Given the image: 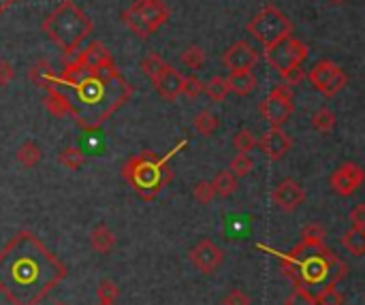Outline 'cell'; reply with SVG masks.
I'll return each mask as SVG.
<instances>
[{
  "label": "cell",
  "instance_id": "1",
  "mask_svg": "<svg viewBox=\"0 0 365 305\" xmlns=\"http://www.w3.org/2000/svg\"><path fill=\"white\" fill-rule=\"evenodd\" d=\"M66 274V265L32 231H19L0 250V295L11 305H38Z\"/></svg>",
  "mask_w": 365,
  "mask_h": 305
},
{
  "label": "cell",
  "instance_id": "2",
  "mask_svg": "<svg viewBox=\"0 0 365 305\" xmlns=\"http://www.w3.org/2000/svg\"><path fill=\"white\" fill-rule=\"evenodd\" d=\"M53 88L75 92L77 107L75 122L79 124L83 109L90 111V130H96L111 113H115L133 94V86L111 68H90L79 62H68L60 75L53 77Z\"/></svg>",
  "mask_w": 365,
  "mask_h": 305
},
{
  "label": "cell",
  "instance_id": "3",
  "mask_svg": "<svg viewBox=\"0 0 365 305\" xmlns=\"http://www.w3.org/2000/svg\"><path fill=\"white\" fill-rule=\"evenodd\" d=\"M280 269L295 286L317 293L325 286L338 284L349 274V265L325 244L319 248H304L297 244L280 259Z\"/></svg>",
  "mask_w": 365,
  "mask_h": 305
},
{
  "label": "cell",
  "instance_id": "4",
  "mask_svg": "<svg viewBox=\"0 0 365 305\" xmlns=\"http://www.w3.org/2000/svg\"><path fill=\"white\" fill-rule=\"evenodd\" d=\"M182 148H186V141H182L180 145H175L163 158L156 156L152 150H143V152L130 156L122 165V180H126L143 201H154L158 197V192L165 190L171 184L173 171L169 167V160Z\"/></svg>",
  "mask_w": 365,
  "mask_h": 305
},
{
  "label": "cell",
  "instance_id": "5",
  "mask_svg": "<svg viewBox=\"0 0 365 305\" xmlns=\"http://www.w3.org/2000/svg\"><path fill=\"white\" fill-rule=\"evenodd\" d=\"M43 32L56 43L64 56H75L81 43L94 32V21L88 13L75 4V0H62L41 24Z\"/></svg>",
  "mask_w": 365,
  "mask_h": 305
},
{
  "label": "cell",
  "instance_id": "6",
  "mask_svg": "<svg viewBox=\"0 0 365 305\" xmlns=\"http://www.w3.org/2000/svg\"><path fill=\"white\" fill-rule=\"evenodd\" d=\"M248 34L265 47L293 34V21L274 4L263 6L248 24Z\"/></svg>",
  "mask_w": 365,
  "mask_h": 305
},
{
  "label": "cell",
  "instance_id": "7",
  "mask_svg": "<svg viewBox=\"0 0 365 305\" xmlns=\"http://www.w3.org/2000/svg\"><path fill=\"white\" fill-rule=\"evenodd\" d=\"M265 53V60L272 68H276L278 73L282 71H289L293 66H302L308 56H310V49L304 41H299L297 36L289 34L284 38H280L278 43L269 45L263 49Z\"/></svg>",
  "mask_w": 365,
  "mask_h": 305
},
{
  "label": "cell",
  "instance_id": "8",
  "mask_svg": "<svg viewBox=\"0 0 365 305\" xmlns=\"http://www.w3.org/2000/svg\"><path fill=\"white\" fill-rule=\"evenodd\" d=\"M308 81L317 92H321L325 98H334L349 86L346 73L331 60H319L310 71H308Z\"/></svg>",
  "mask_w": 365,
  "mask_h": 305
},
{
  "label": "cell",
  "instance_id": "9",
  "mask_svg": "<svg viewBox=\"0 0 365 305\" xmlns=\"http://www.w3.org/2000/svg\"><path fill=\"white\" fill-rule=\"evenodd\" d=\"M293 92L291 86H274L272 92L263 98V103L259 105L261 115L269 122V126L282 128V124H287L293 115Z\"/></svg>",
  "mask_w": 365,
  "mask_h": 305
},
{
  "label": "cell",
  "instance_id": "10",
  "mask_svg": "<svg viewBox=\"0 0 365 305\" xmlns=\"http://www.w3.org/2000/svg\"><path fill=\"white\" fill-rule=\"evenodd\" d=\"M128 11L135 17H139V21L148 28L150 34H154L171 17V11L165 4V0H135Z\"/></svg>",
  "mask_w": 365,
  "mask_h": 305
},
{
  "label": "cell",
  "instance_id": "11",
  "mask_svg": "<svg viewBox=\"0 0 365 305\" xmlns=\"http://www.w3.org/2000/svg\"><path fill=\"white\" fill-rule=\"evenodd\" d=\"M364 169L357 162H344L340 165L334 175L329 177V186L336 195L340 197H351L357 192V188L364 184Z\"/></svg>",
  "mask_w": 365,
  "mask_h": 305
},
{
  "label": "cell",
  "instance_id": "12",
  "mask_svg": "<svg viewBox=\"0 0 365 305\" xmlns=\"http://www.w3.org/2000/svg\"><path fill=\"white\" fill-rule=\"evenodd\" d=\"M225 261V252L212 242V239H201L192 250H190V263L195 269H199L205 276H212L218 272V267Z\"/></svg>",
  "mask_w": 365,
  "mask_h": 305
},
{
  "label": "cell",
  "instance_id": "13",
  "mask_svg": "<svg viewBox=\"0 0 365 305\" xmlns=\"http://www.w3.org/2000/svg\"><path fill=\"white\" fill-rule=\"evenodd\" d=\"M272 201H274V205H276L278 210L291 214V212H295V210H299V207L304 205V201H306V190H304V186H302L299 182L287 177V180H282V182L272 190Z\"/></svg>",
  "mask_w": 365,
  "mask_h": 305
},
{
  "label": "cell",
  "instance_id": "14",
  "mask_svg": "<svg viewBox=\"0 0 365 305\" xmlns=\"http://www.w3.org/2000/svg\"><path fill=\"white\" fill-rule=\"evenodd\" d=\"M259 62V51L248 43V41H235L225 53H222V64L233 71H252L255 64Z\"/></svg>",
  "mask_w": 365,
  "mask_h": 305
},
{
  "label": "cell",
  "instance_id": "15",
  "mask_svg": "<svg viewBox=\"0 0 365 305\" xmlns=\"http://www.w3.org/2000/svg\"><path fill=\"white\" fill-rule=\"evenodd\" d=\"M257 145L261 148V152H263L269 160H282V158L291 152L293 141H291V137H289L282 128L272 126L269 130L263 133V137L257 141Z\"/></svg>",
  "mask_w": 365,
  "mask_h": 305
},
{
  "label": "cell",
  "instance_id": "16",
  "mask_svg": "<svg viewBox=\"0 0 365 305\" xmlns=\"http://www.w3.org/2000/svg\"><path fill=\"white\" fill-rule=\"evenodd\" d=\"M182 83H184V77L171 64H165L160 73L152 79L154 90L169 103L178 100V96L182 94Z\"/></svg>",
  "mask_w": 365,
  "mask_h": 305
},
{
  "label": "cell",
  "instance_id": "17",
  "mask_svg": "<svg viewBox=\"0 0 365 305\" xmlns=\"http://www.w3.org/2000/svg\"><path fill=\"white\" fill-rule=\"evenodd\" d=\"M75 62L90 66V68H111L113 56L109 53V49L101 41H92V43H88V47L83 51H79L75 56Z\"/></svg>",
  "mask_w": 365,
  "mask_h": 305
},
{
  "label": "cell",
  "instance_id": "18",
  "mask_svg": "<svg viewBox=\"0 0 365 305\" xmlns=\"http://www.w3.org/2000/svg\"><path fill=\"white\" fill-rule=\"evenodd\" d=\"M229 90L235 92L237 96H248L257 90V77L252 71H233L229 73Z\"/></svg>",
  "mask_w": 365,
  "mask_h": 305
},
{
  "label": "cell",
  "instance_id": "19",
  "mask_svg": "<svg viewBox=\"0 0 365 305\" xmlns=\"http://www.w3.org/2000/svg\"><path fill=\"white\" fill-rule=\"evenodd\" d=\"M90 246L98 254H109L115 248V235H113V231L109 227H105V224L94 227V231L90 233Z\"/></svg>",
  "mask_w": 365,
  "mask_h": 305
},
{
  "label": "cell",
  "instance_id": "20",
  "mask_svg": "<svg viewBox=\"0 0 365 305\" xmlns=\"http://www.w3.org/2000/svg\"><path fill=\"white\" fill-rule=\"evenodd\" d=\"M325 237H327V231L321 222H310L302 229V239H299V246L304 248H319L325 244Z\"/></svg>",
  "mask_w": 365,
  "mask_h": 305
},
{
  "label": "cell",
  "instance_id": "21",
  "mask_svg": "<svg viewBox=\"0 0 365 305\" xmlns=\"http://www.w3.org/2000/svg\"><path fill=\"white\" fill-rule=\"evenodd\" d=\"M212 188L218 197H231L240 186H237V177L231 171H220L216 173V177L212 180Z\"/></svg>",
  "mask_w": 365,
  "mask_h": 305
},
{
  "label": "cell",
  "instance_id": "22",
  "mask_svg": "<svg viewBox=\"0 0 365 305\" xmlns=\"http://www.w3.org/2000/svg\"><path fill=\"white\" fill-rule=\"evenodd\" d=\"M41 156H43V152H41V148L34 141H24L19 145V150H17V160L26 169H34L41 162Z\"/></svg>",
  "mask_w": 365,
  "mask_h": 305
},
{
  "label": "cell",
  "instance_id": "23",
  "mask_svg": "<svg viewBox=\"0 0 365 305\" xmlns=\"http://www.w3.org/2000/svg\"><path fill=\"white\" fill-rule=\"evenodd\" d=\"M192 124H195V130H197L199 135H203V137H210V135H214V133L218 130V126H220V120H218V118H216L212 111L203 109V111H199V113L195 115Z\"/></svg>",
  "mask_w": 365,
  "mask_h": 305
},
{
  "label": "cell",
  "instance_id": "24",
  "mask_svg": "<svg viewBox=\"0 0 365 305\" xmlns=\"http://www.w3.org/2000/svg\"><path fill=\"white\" fill-rule=\"evenodd\" d=\"M342 246L353 254V257H361L365 252V231L359 229H349L344 235H342Z\"/></svg>",
  "mask_w": 365,
  "mask_h": 305
},
{
  "label": "cell",
  "instance_id": "25",
  "mask_svg": "<svg viewBox=\"0 0 365 305\" xmlns=\"http://www.w3.org/2000/svg\"><path fill=\"white\" fill-rule=\"evenodd\" d=\"M58 162H60L62 167L71 169V171H77V169H81V167H83V162H86V154H83L79 148L71 145V148H64V150L58 154Z\"/></svg>",
  "mask_w": 365,
  "mask_h": 305
},
{
  "label": "cell",
  "instance_id": "26",
  "mask_svg": "<svg viewBox=\"0 0 365 305\" xmlns=\"http://www.w3.org/2000/svg\"><path fill=\"white\" fill-rule=\"evenodd\" d=\"M203 92L210 96V100H214V103H222L227 96H229V83H227V79L225 77H212L207 83H205V88H203Z\"/></svg>",
  "mask_w": 365,
  "mask_h": 305
},
{
  "label": "cell",
  "instance_id": "27",
  "mask_svg": "<svg viewBox=\"0 0 365 305\" xmlns=\"http://www.w3.org/2000/svg\"><path fill=\"white\" fill-rule=\"evenodd\" d=\"M30 77H32V81H34L38 88H43V90H45L47 86H51V83H53L56 73L51 71V66H49V62H47V60H38V62L34 64V68H32Z\"/></svg>",
  "mask_w": 365,
  "mask_h": 305
},
{
  "label": "cell",
  "instance_id": "28",
  "mask_svg": "<svg viewBox=\"0 0 365 305\" xmlns=\"http://www.w3.org/2000/svg\"><path fill=\"white\" fill-rule=\"evenodd\" d=\"M182 62L190 71H201L205 66V51L199 45H190L182 51Z\"/></svg>",
  "mask_w": 365,
  "mask_h": 305
},
{
  "label": "cell",
  "instance_id": "29",
  "mask_svg": "<svg viewBox=\"0 0 365 305\" xmlns=\"http://www.w3.org/2000/svg\"><path fill=\"white\" fill-rule=\"evenodd\" d=\"M336 113L331 111V109H319L314 115H312V128L314 130H319V133H329V130H334V126H336Z\"/></svg>",
  "mask_w": 365,
  "mask_h": 305
},
{
  "label": "cell",
  "instance_id": "30",
  "mask_svg": "<svg viewBox=\"0 0 365 305\" xmlns=\"http://www.w3.org/2000/svg\"><path fill=\"white\" fill-rule=\"evenodd\" d=\"M96 297L101 304H115V299L120 297V286L113 280H101L96 286Z\"/></svg>",
  "mask_w": 365,
  "mask_h": 305
},
{
  "label": "cell",
  "instance_id": "31",
  "mask_svg": "<svg viewBox=\"0 0 365 305\" xmlns=\"http://www.w3.org/2000/svg\"><path fill=\"white\" fill-rule=\"evenodd\" d=\"M252 169H255V160H252L248 154H237V156L231 160V165H229V171H231L235 177H246V175L252 173Z\"/></svg>",
  "mask_w": 365,
  "mask_h": 305
},
{
  "label": "cell",
  "instance_id": "32",
  "mask_svg": "<svg viewBox=\"0 0 365 305\" xmlns=\"http://www.w3.org/2000/svg\"><path fill=\"white\" fill-rule=\"evenodd\" d=\"M314 301L317 305H344V295L336 289V284H331V286L321 289L314 295Z\"/></svg>",
  "mask_w": 365,
  "mask_h": 305
},
{
  "label": "cell",
  "instance_id": "33",
  "mask_svg": "<svg viewBox=\"0 0 365 305\" xmlns=\"http://www.w3.org/2000/svg\"><path fill=\"white\" fill-rule=\"evenodd\" d=\"M257 137H255V133L252 130H240L235 137H233V145H235V150L240 152V154H250L255 148H257Z\"/></svg>",
  "mask_w": 365,
  "mask_h": 305
},
{
  "label": "cell",
  "instance_id": "34",
  "mask_svg": "<svg viewBox=\"0 0 365 305\" xmlns=\"http://www.w3.org/2000/svg\"><path fill=\"white\" fill-rule=\"evenodd\" d=\"M122 21L126 24V28L133 32V34H137L139 38H150L152 34L148 32V28L139 21V17H135L128 9L126 11H122Z\"/></svg>",
  "mask_w": 365,
  "mask_h": 305
},
{
  "label": "cell",
  "instance_id": "35",
  "mask_svg": "<svg viewBox=\"0 0 365 305\" xmlns=\"http://www.w3.org/2000/svg\"><path fill=\"white\" fill-rule=\"evenodd\" d=\"M203 88H205V83H203L197 75H188V77H184L182 94H186L188 98H197V96L203 94Z\"/></svg>",
  "mask_w": 365,
  "mask_h": 305
},
{
  "label": "cell",
  "instance_id": "36",
  "mask_svg": "<svg viewBox=\"0 0 365 305\" xmlns=\"http://www.w3.org/2000/svg\"><path fill=\"white\" fill-rule=\"evenodd\" d=\"M192 197H195V201H199L201 205L212 203L214 197H216V192H214V188H212V182H199V184H195Z\"/></svg>",
  "mask_w": 365,
  "mask_h": 305
},
{
  "label": "cell",
  "instance_id": "37",
  "mask_svg": "<svg viewBox=\"0 0 365 305\" xmlns=\"http://www.w3.org/2000/svg\"><path fill=\"white\" fill-rule=\"evenodd\" d=\"M284 305H317V301L310 291H306L304 286H295L293 293L287 297Z\"/></svg>",
  "mask_w": 365,
  "mask_h": 305
},
{
  "label": "cell",
  "instance_id": "38",
  "mask_svg": "<svg viewBox=\"0 0 365 305\" xmlns=\"http://www.w3.org/2000/svg\"><path fill=\"white\" fill-rule=\"evenodd\" d=\"M165 64H167V62H165L158 53H152V56H148V58L141 62V71H143V73L150 77V81H152V79L160 73V68H163Z\"/></svg>",
  "mask_w": 365,
  "mask_h": 305
},
{
  "label": "cell",
  "instance_id": "39",
  "mask_svg": "<svg viewBox=\"0 0 365 305\" xmlns=\"http://www.w3.org/2000/svg\"><path fill=\"white\" fill-rule=\"evenodd\" d=\"M280 77H282V81H284L287 86H299V83L306 79V71H304L302 66H293V68H289V71H282Z\"/></svg>",
  "mask_w": 365,
  "mask_h": 305
},
{
  "label": "cell",
  "instance_id": "40",
  "mask_svg": "<svg viewBox=\"0 0 365 305\" xmlns=\"http://www.w3.org/2000/svg\"><path fill=\"white\" fill-rule=\"evenodd\" d=\"M222 305H250V297L240 291V289H233L225 299H222Z\"/></svg>",
  "mask_w": 365,
  "mask_h": 305
},
{
  "label": "cell",
  "instance_id": "41",
  "mask_svg": "<svg viewBox=\"0 0 365 305\" xmlns=\"http://www.w3.org/2000/svg\"><path fill=\"white\" fill-rule=\"evenodd\" d=\"M15 79V68L9 60H0V88L9 86Z\"/></svg>",
  "mask_w": 365,
  "mask_h": 305
},
{
  "label": "cell",
  "instance_id": "42",
  "mask_svg": "<svg viewBox=\"0 0 365 305\" xmlns=\"http://www.w3.org/2000/svg\"><path fill=\"white\" fill-rule=\"evenodd\" d=\"M351 222H353V227L355 229H359V231H365V205L364 203H359L353 212H351Z\"/></svg>",
  "mask_w": 365,
  "mask_h": 305
},
{
  "label": "cell",
  "instance_id": "43",
  "mask_svg": "<svg viewBox=\"0 0 365 305\" xmlns=\"http://www.w3.org/2000/svg\"><path fill=\"white\" fill-rule=\"evenodd\" d=\"M13 4H17V0H0V15H4Z\"/></svg>",
  "mask_w": 365,
  "mask_h": 305
},
{
  "label": "cell",
  "instance_id": "44",
  "mask_svg": "<svg viewBox=\"0 0 365 305\" xmlns=\"http://www.w3.org/2000/svg\"><path fill=\"white\" fill-rule=\"evenodd\" d=\"M327 2H329V4H344L346 0H327Z\"/></svg>",
  "mask_w": 365,
  "mask_h": 305
},
{
  "label": "cell",
  "instance_id": "45",
  "mask_svg": "<svg viewBox=\"0 0 365 305\" xmlns=\"http://www.w3.org/2000/svg\"><path fill=\"white\" fill-rule=\"evenodd\" d=\"M98 305H113V304H98Z\"/></svg>",
  "mask_w": 365,
  "mask_h": 305
},
{
  "label": "cell",
  "instance_id": "46",
  "mask_svg": "<svg viewBox=\"0 0 365 305\" xmlns=\"http://www.w3.org/2000/svg\"><path fill=\"white\" fill-rule=\"evenodd\" d=\"M58 305H66V304H58Z\"/></svg>",
  "mask_w": 365,
  "mask_h": 305
}]
</instances>
